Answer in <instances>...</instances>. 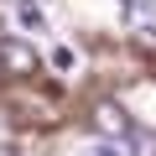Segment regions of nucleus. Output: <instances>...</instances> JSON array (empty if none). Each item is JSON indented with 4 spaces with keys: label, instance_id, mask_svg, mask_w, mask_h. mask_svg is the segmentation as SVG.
Returning <instances> with one entry per match:
<instances>
[{
    "label": "nucleus",
    "instance_id": "obj_1",
    "mask_svg": "<svg viewBox=\"0 0 156 156\" xmlns=\"http://www.w3.org/2000/svg\"><path fill=\"white\" fill-rule=\"evenodd\" d=\"M42 62H37V47L21 42V37H0V78H31Z\"/></svg>",
    "mask_w": 156,
    "mask_h": 156
},
{
    "label": "nucleus",
    "instance_id": "obj_2",
    "mask_svg": "<svg viewBox=\"0 0 156 156\" xmlns=\"http://www.w3.org/2000/svg\"><path fill=\"white\" fill-rule=\"evenodd\" d=\"M89 125H94L104 140H125V135L135 130V125H130V115H125L115 99H99V104H94V115H89Z\"/></svg>",
    "mask_w": 156,
    "mask_h": 156
},
{
    "label": "nucleus",
    "instance_id": "obj_3",
    "mask_svg": "<svg viewBox=\"0 0 156 156\" xmlns=\"http://www.w3.org/2000/svg\"><path fill=\"white\" fill-rule=\"evenodd\" d=\"M120 146H125V156H156V135L151 130H130Z\"/></svg>",
    "mask_w": 156,
    "mask_h": 156
},
{
    "label": "nucleus",
    "instance_id": "obj_4",
    "mask_svg": "<svg viewBox=\"0 0 156 156\" xmlns=\"http://www.w3.org/2000/svg\"><path fill=\"white\" fill-rule=\"evenodd\" d=\"M16 11H21V21H26L31 31H42V26H47V16H42V5H31V0H16Z\"/></svg>",
    "mask_w": 156,
    "mask_h": 156
},
{
    "label": "nucleus",
    "instance_id": "obj_5",
    "mask_svg": "<svg viewBox=\"0 0 156 156\" xmlns=\"http://www.w3.org/2000/svg\"><path fill=\"white\" fill-rule=\"evenodd\" d=\"M120 5L135 11V16H151V11H156V0H120Z\"/></svg>",
    "mask_w": 156,
    "mask_h": 156
},
{
    "label": "nucleus",
    "instance_id": "obj_6",
    "mask_svg": "<svg viewBox=\"0 0 156 156\" xmlns=\"http://www.w3.org/2000/svg\"><path fill=\"white\" fill-rule=\"evenodd\" d=\"M89 156H125V146H120V140H109V146H94Z\"/></svg>",
    "mask_w": 156,
    "mask_h": 156
},
{
    "label": "nucleus",
    "instance_id": "obj_7",
    "mask_svg": "<svg viewBox=\"0 0 156 156\" xmlns=\"http://www.w3.org/2000/svg\"><path fill=\"white\" fill-rule=\"evenodd\" d=\"M146 37H151V42H156V21H151V26H146Z\"/></svg>",
    "mask_w": 156,
    "mask_h": 156
}]
</instances>
